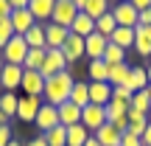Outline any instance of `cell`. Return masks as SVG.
I'll list each match as a JSON object with an SVG mask.
<instances>
[{
  "label": "cell",
  "mask_w": 151,
  "mask_h": 146,
  "mask_svg": "<svg viewBox=\"0 0 151 146\" xmlns=\"http://www.w3.org/2000/svg\"><path fill=\"white\" fill-rule=\"evenodd\" d=\"M120 146H143V141L137 135H129V132H123L120 135Z\"/></svg>",
  "instance_id": "obj_40"
},
{
  "label": "cell",
  "mask_w": 151,
  "mask_h": 146,
  "mask_svg": "<svg viewBox=\"0 0 151 146\" xmlns=\"http://www.w3.org/2000/svg\"><path fill=\"white\" fill-rule=\"evenodd\" d=\"M109 9H112L109 0H87V6H84L81 11H84L87 17H92V20H98V17H104Z\"/></svg>",
  "instance_id": "obj_31"
},
{
  "label": "cell",
  "mask_w": 151,
  "mask_h": 146,
  "mask_svg": "<svg viewBox=\"0 0 151 146\" xmlns=\"http://www.w3.org/2000/svg\"><path fill=\"white\" fill-rule=\"evenodd\" d=\"M120 135H123V132H118V129L106 121V124L95 132V141L101 143V146H120Z\"/></svg>",
  "instance_id": "obj_22"
},
{
  "label": "cell",
  "mask_w": 151,
  "mask_h": 146,
  "mask_svg": "<svg viewBox=\"0 0 151 146\" xmlns=\"http://www.w3.org/2000/svg\"><path fill=\"white\" fill-rule=\"evenodd\" d=\"M67 37H70V28H62L56 23H45V48L48 51H62Z\"/></svg>",
  "instance_id": "obj_8"
},
{
  "label": "cell",
  "mask_w": 151,
  "mask_h": 146,
  "mask_svg": "<svg viewBox=\"0 0 151 146\" xmlns=\"http://www.w3.org/2000/svg\"><path fill=\"white\" fill-rule=\"evenodd\" d=\"M146 73H148V84H151V68H146Z\"/></svg>",
  "instance_id": "obj_52"
},
{
  "label": "cell",
  "mask_w": 151,
  "mask_h": 146,
  "mask_svg": "<svg viewBox=\"0 0 151 146\" xmlns=\"http://www.w3.org/2000/svg\"><path fill=\"white\" fill-rule=\"evenodd\" d=\"M104 124H106V107H101V104H87V107L81 110V126H87L90 135H95Z\"/></svg>",
  "instance_id": "obj_3"
},
{
  "label": "cell",
  "mask_w": 151,
  "mask_h": 146,
  "mask_svg": "<svg viewBox=\"0 0 151 146\" xmlns=\"http://www.w3.org/2000/svg\"><path fill=\"white\" fill-rule=\"evenodd\" d=\"M11 11H14V9H11V3H9V0H0V20H9V17H11Z\"/></svg>",
  "instance_id": "obj_43"
},
{
  "label": "cell",
  "mask_w": 151,
  "mask_h": 146,
  "mask_svg": "<svg viewBox=\"0 0 151 146\" xmlns=\"http://www.w3.org/2000/svg\"><path fill=\"white\" fill-rule=\"evenodd\" d=\"M134 51H137V56H143V59L151 56V28H146V25L134 28Z\"/></svg>",
  "instance_id": "obj_16"
},
{
  "label": "cell",
  "mask_w": 151,
  "mask_h": 146,
  "mask_svg": "<svg viewBox=\"0 0 151 146\" xmlns=\"http://www.w3.org/2000/svg\"><path fill=\"white\" fill-rule=\"evenodd\" d=\"M148 121H151V115H140V113H134V110H129V135H137V138H143V132H146V126H148Z\"/></svg>",
  "instance_id": "obj_27"
},
{
  "label": "cell",
  "mask_w": 151,
  "mask_h": 146,
  "mask_svg": "<svg viewBox=\"0 0 151 146\" xmlns=\"http://www.w3.org/2000/svg\"><path fill=\"white\" fill-rule=\"evenodd\" d=\"M106 45H109L106 37H101L98 31H92L90 37L84 39V56H90V62H92V59H101L104 51H106Z\"/></svg>",
  "instance_id": "obj_12"
},
{
  "label": "cell",
  "mask_w": 151,
  "mask_h": 146,
  "mask_svg": "<svg viewBox=\"0 0 151 146\" xmlns=\"http://www.w3.org/2000/svg\"><path fill=\"white\" fill-rule=\"evenodd\" d=\"M126 113H129V104H126V101H120V98H109V104H106V121L120 118V115H126Z\"/></svg>",
  "instance_id": "obj_36"
},
{
  "label": "cell",
  "mask_w": 151,
  "mask_h": 146,
  "mask_svg": "<svg viewBox=\"0 0 151 146\" xmlns=\"http://www.w3.org/2000/svg\"><path fill=\"white\" fill-rule=\"evenodd\" d=\"M115 28H118V23H115V17H112V9H109L104 17H98V20H95V31L101 34V37H106V39L115 34Z\"/></svg>",
  "instance_id": "obj_32"
},
{
  "label": "cell",
  "mask_w": 151,
  "mask_h": 146,
  "mask_svg": "<svg viewBox=\"0 0 151 146\" xmlns=\"http://www.w3.org/2000/svg\"><path fill=\"white\" fill-rule=\"evenodd\" d=\"M59 110V124L65 126H73V124H81V107H76V104H70V101H65L62 107H56Z\"/></svg>",
  "instance_id": "obj_19"
},
{
  "label": "cell",
  "mask_w": 151,
  "mask_h": 146,
  "mask_svg": "<svg viewBox=\"0 0 151 146\" xmlns=\"http://www.w3.org/2000/svg\"><path fill=\"white\" fill-rule=\"evenodd\" d=\"M101 59L106 62L109 68H112V65H123V62H126V51H123V48H118V45H112V42H109V45H106V51H104V56H101Z\"/></svg>",
  "instance_id": "obj_33"
},
{
  "label": "cell",
  "mask_w": 151,
  "mask_h": 146,
  "mask_svg": "<svg viewBox=\"0 0 151 146\" xmlns=\"http://www.w3.org/2000/svg\"><path fill=\"white\" fill-rule=\"evenodd\" d=\"M109 3H123V0H109Z\"/></svg>",
  "instance_id": "obj_54"
},
{
  "label": "cell",
  "mask_w": 151,
  "mask_h": 146,
  "mask_svg": "<svg viewBox=\"0 0 151 146\" xmlns=\"http://www.w3.org/2000/svg\"><path fill=\"white\" fill-rule=\"evenodd\" d=\"M17 93H3L0 96V110H3L6 118H17Z\"/></svg>",
  "instance_id": "obj_34"
},
{
  "label": "cell",
  "mask_w": 151,
  "mask_h": 146,
  "mask_svg": "<svg viewBox=\"0 0 151 146\" xmlns=\"http://www.w3.org/2000/svg\"><path fill=\"white\" fill-rule=\"evenodd\" d=\"M70 104L84 110L87 104H90V81H73V90H70Z\"/></svg>",
  "instance_id": "obj_21"
},
{
  "label": "cell",
  "mask_w": 151,
  "mask_h": 146,
  "mask_svg": "<svg viewBox=\"0 0 151 146\" xmlns=\"http://www.w3.org/2000/svg\"><path fill=\"white\" fill-rule=\"evenodd\" d=\"M137 23H140V25H146V28H151V6H148V9H143V11H140V17H137Z\"/></svg>",
  "instance_id": "obj_42"
},
{
  "label": "cell",
  "mask_w": 151,
  "mask_h": 146,
  "mask_svg": "<svg viewBox=\"0 0 151 146\" xmlns=\"http://www.w3.org/2000/svg\"><path fill=\"white\" fill-rule=\"evenodd\" d=\"M20 87H22V96H39V98H42L45 79H42V73H39V70H22Z\"/></svg>",
  "instance_id": "obj_10"
},
{
  "label": "cell",
  "mask_w": 151,
  "mask_h": 146,
  "mask_svg": "<svg viewBox=\"0 0 151 146\" xmlns=\"http://www.w3.org/2000/svg\"><path fill=\"white\" fill-rule=\"evenodd\" d=\"M109 98H112V84L109 81H90V104L106 107Z\"/></svg>",
  "instance_id": "obj_14"
},
{
  "label": "cell",
  "mask_w": 151,
  "mask_h": 146,
  "mask_svg": "<svg viewBox=\"0 0 151 146\" xmlns=\"http://www.w3.org/2000/svg\"><path fill=\"white\" fill-rule=\"evenodd\" d=\"M14 37V28H11V20H0V51L6 48V42Z\"/></svg>",
  "instance_id": "obj_37"
},
{
  "label": "cell",
  "mask_w": 151,
  "mask_h": 146,
  "mask_svg": "<svg viewBox=\"0 0 151 146\" xmlns=\"http://www.w3.org/2000/svg\"><path fill=\"white\" fill-rule=\"evenodd\" d=\"M132 96H134V93H132L129 87H112V98H120V101L132 104Z\"/></svg>",
  "instance_id": "obj_38"
},
{
  "label": "cell",
  "mask_w": 151,
  "mask_h": 146,
  "mask_svg": "<svg viewBox=\"0 0 151 146\" xmlns=\"http://www.w3.org/2000/svg\"><path fill=\"white\" fill-rule=\"evenodd\" d=\"M87 138H90V129L81 124H73V126H67V143L65 146H84Z\"/></svg>",
  "instance_id": "obj_28"
},
{
  "label": "cell",
  "mask_w": 151,
  "mask_h": 146,
  "mask_svg": "<svg viewBox=\"0 0 151 146\" xmlns=\"http://www.w3.org/2000/svg\"><path fill=\"white\" fill-rule=\"evenodd\" d=\"M148 93H151V84H148Z\"/></svg>",
  "instance_id": "obj_56"
},
{
  "label": "cell",
  "mask_w": 151,
  "mask_h": 146,
  "mask_svg": "<svg viewBox=\"0 0 151 146\" xmlns=\"http://www.w3.org/2000/svg\"><path fill=\"white\" fill-rule=\"evenodd\" d=\"M109 42L112 45H118V48H123V51H129V48H134V28H115V34L109 37Z\"/></svg>",
  "instance_id": "obj_24"
},
{
  "label": "cell",
  "mask_w": 151,
  "mask_h": 146,
  "mask_svg": "<svg viewBox=\"0 0 151 146\" xmlns=\"http://www.w3.org/2000/svg\"><path fill=\"white\" fill-rule=\"evenodd\" d=\"M34 126L39 129V135H45L48 129H53V126H62L59 124V110L50 107V104H42L37 113V118H34Z\"/></svg>",
  "instance_id": "obj_9"
},
{
  "label": "cell",
  "mask_w": 151,
  "mask_h": 146,
  "mask_svg": "<svg viewBox=\"0 0 151 146\" xmlns=\"http://www.w3.org/2000/svg\"><path fill=\"white\" fill-rule=\"evenodd\" d=\"M45 51H48V48H45ZM62 70H70V65H67L65 54H62V51H48V54H45L42 68H39L42 79H50V76H56V73H62Z\"/></svg>",
  "instance_id": "obj_6"
},
{
  "label": "cell",
  "mask_w": 151,
  "mask_h": 146,
  "mask_svg": "<svg viewBox=\"0 0 151 146\" xmlns=\"http://www.w3.org/2000/svg\"><path fill=\"white\" fill-rule=\"evenodd\" d=\"M9 146H25V143H20L17 138H11V141H9Z\"/></svg>",
  "instance_id": "obj_50"
},
{
  "label": "cell",
  "mask_w": 151,
  "mask_h": 146,
  "mask_svg": "<svg viewBox=\"0 0 151 146\" xmlns=\"http://www.w3.org/2000/svg\"><path fill=\"white\" fill-rule=\"evenodd\" d=\"M146 68H151V56H148V65H146Z\"/></svg>",
  "instance_id": "obj_55"
},
{
  "label": "cell",
  "mask_w": 151,
  "mask_h": 146,
  "mask_svg": "<svg viewBox=\"0 0 151 146\" xmlns=\"http://www.w3.org/2000/svg\"><path fill=\"white\" fill-rule=\"evenodd\" d=\"M22 81V68L20 65H3V73H0V87L3 93H14Z\"/></svg>",
  "instance_id": "obj_11"
},
{
  "label": "cell",
  "mask_w": 151,
  "mask_h": 146,
  "mask_svg": "<svg viewBox=\"0 0 151 146\" xmlns=\"http://www.w3.org/2000/svg\"><path fill=\"white\" fill-rule=\"evenodd\" d=\"M76 17H78V9L73 6V0H56L50 23H56V25H62V28H70Z\"/></svg>",
  "instance_id": "obj_5"
},
{
  "label": "cell",
  "mask_w": 151,
  "mask_h": 146,
  "mask_svg": "<svg viewBox=\"0 0 151 146\" xmlns=\"http://www.w3.org/2000/svg\"><path fill=\"white\" fill-rule=\"evenodd\" d=\"M73 73L62 70L50 79H45V90H42V101L50 107H62L65 101H70V90H73Z\"/></svg>",
  "instance_id": "obj_1"
},
{
  "label": "cell",
  "mask_w": 151,
  "mask_h": 146,
  "mask_svg": "<svg viewBox=\"0 0 151 146\" xmlns=\"http://www.w3.org/2000/svg\"><path fill=\"white\" fill-rule=\"evenodd\" d=\"M0 124H9V118L3 115V110H0Z\"/></svg>",
  "instance_id": "obj_51"
},
{
  "label": "cell",
  "mask_w": 151,
  "mask_h": 146,
  "mask_svg": "<svg viewBox=\"0 0 151 146\" xmlns=\"http://www.w3.org/2000/svg\"><path fill=\"white\" fill-rule=\"evenodd\" d=\"M92 31H95V20H92V17H87L84 11H78V17H76L73 25H70V34H76V37H81V39H87Z\"/></svg>",
  "instance_id": "obj_20"
},
{
  "label": "cell",
  "mask_w": 151,
  "mask_h": 146,
  "mask_svg": "<svg viewBox=\"0 0 151 146\" xmlns=\"http://www.w3.org/2000/svg\"><path fill=\"white\" fill-rule=\"evenodd\" d=\"M42 138L48 141V146H65L67 143V129L65 126H53V129H48Z\"/></svg>",
  "instance_id": "obj_35"
},
{
  "label": "cell",
  "mask_w": 151,
  "mask_h": 146,
  "mask_svg": "<svg viewBox=\"0 0 151 146\" xmlns=\"http://www.w3.org/2000/svg\"><path fill=\"white\" fill-rule=\"evenodd\" d=\"M129 110H134V113H140V115H151V93H148V87L132 96Z\"/></svg>",
  "instance_id": "obj_26"
},
{
  "label": "cell",
  "mask_w": 151,
  "mask_h": 146,
  "mask_svg": "<svg viewBox=\"0 0 151 146\" xmlns=\"http://www.w3.org/2000/svg\"><path fill=\"white\" fill-rule=\"evenodd\" d=\"M25 54H28V45H25V37H22V34H14V37L6 42V48L0 51L6 65H20V68H22V62H25Z\"/></svg>",
  "instance_id": "obj_2"
},
{
  "label": "cell",
  "mask_w": 151,
  "mask_h": 146,
  "mask_svg": "<svg viewBox=\"0 0 151 146\" xmlns=\"http://www.w3.org/2000/svg\"><path fill=\"white\" fill-rule=\"evenodd\" d=\"M87 76H90V81H106L109 65H106L104 59H92L90 65H87Z\"/></svg>",
  "instance_id": "obj_30"
},
{
  "label": "cell",
  "mask_w": 151,
  "mask_h": 146,
  "mask_svg": "<svg viewBox=\"0 0 151 146\" xmlns=\"http://www.w3.org/2000/svg\"><path fill=\"white\" fill-rule=\"evenodd\" d=\"M143 146H151V121H148V126H146V132H143Z\"/></svg>",
  "instance_id": "obj_46"
},
{
  "label": "cell",
  "mask_w": 151,
  "mask_h": 146,
  "mask_svg": "<svg viewBox=\"0 0 151 146\" xmlns=\"http://www.w3.org/2000/svg\"><path fill=\"white\" fill-rule=\"evenodd\" d=\"M129 3L134 6L137 11H143V9H148V6H151V0H129Z\"/></svg>",
  "instance_id": "obj_44"
},
{
  "label": "cell",
  "mask_w": 151,
  "mask_h": 146,
  "mask_svg": "<svg viewBox=\"0 0 151 146\" xmlns=\"http://www.w3.org/2000/svg\"><path fill=\"white\" fill-rule=\"evenodd\" d=\"M22 37H25L28 48H45V23H34Z\"/></svg>",
  "instance_id": "obj_25"
},
{
  "label": "cell",
  "mask_w": 151,
  "mask_h": 146,
  "mask_svg": "<svg viewBox=\"0 0 151 146\" xmlns=\"http://www.w3.org/2000/svg\"><path fill=\"white\" fill-rule=\"evenodd\" d=\"M3 65H6V62H3V56H0V73H3Z\"/></svg>",
  "instance_id": "obj_53"
},
{
  "label": "cell",
  "mask_w": 151,
  "mask_h": 146,
  "mask_svg": "<svg viewBox=\"0 0 151 146\" xmlns=\"http://www.w3.org/2000/svg\"><path fill=\"white\" fill-rule=\"evenodd\" d=\"M62 54H65L67 65L73 68L78 59H84V39H81V37H76V34H70V37H67V42L62 45Z\"/></svg>",
  "instance_id": "obj_13"
},
{
  "label": "cell",
  "mask_w": 151,
  "mask_h": 146,
  "mask_svg": "<svg viewBox=\"0 0 151 146\" xmlns=\"http://www.w3.org/2000/svg\"><path fill=\"white\" fill-rule=\"evenodd\" d=\"M9 3H11V9H28L31 0H9Z\"/></svg>",
  "instance_id": "obj_47"
},
{
  "label": "cell",
  "mask_w": 151,
  "mask_h": 146,
  "mask_svg": "<svg viewBox=\"0 0 151 146\" xmlns=\"http://www.w3.org/2000/svg\"><path fill=\"white\" fill-rule=\"evenodd\" d=\"M45 54H48L45 48H28L25 62H22V70H39L42 62H45Z\"/></svg>",
  "instance_id": "obj_29"
},
{
  "label": "cell",
  "mask_w": 151,
  "mask_h": 146,
  "mask_svg": "<svg viewBox=\"0 0 151 146\" xmlns=\"http://www.w3.org/2000/svg\"><path fill=\"white\" fill-rule=\"evenodd\" d=\"M53 6H56V0H31V3H28V11L34 14L37 23H50Z\"/></svg>",
  "instance_id": "obj_15"
},
{
  "label": "cell",
  "mask_w": 151,
  "mask_h": 146,
  "mask_svg": "<svg viewBox=\"0 0 151 146\" xmlns=\"http://www.w3.org/2000/svg\"><path fill=\"white\" fill-rule=\"evenodd\" d=\"M25 146H48V141H45L42 135H37V138H31V141H28Z\"/></svg>",
  "instance_id": "obj_45"
},
{
  "label": "cell",
  "mask_w": 151,
  "mask_h": 146,
  "mask_svg": "<svg viewBox=\"0 0 151 146\" xmlns=\"http://www.w3.org/2000/svg\"><path fill=\"white\" fill-rule=\"evenodd\" d=\"M112 17H115V23H118L120 28H137V25H140V23H137L140 11H137L134 6L129 3V0H123V3H115V6H112Z\"/></svg>",
  "instance_id": "obj_4"
},
{
  "label": "cell",
  "mask_w": 151,
  "mask_h": 146,
  "mask_svg": "<svg viewBox=\"0 0 151 146\" xmlns=\"http://www.w3.org/2000/svg\"><path fill=\"white\" fill-rule=\"evenodd\" d=\"M9 141H11V126L0 124V146H9Z\"/></svg>",
  "instance_id": "obj_41"
},
{
  "label": "cell",
  "mask_w": 151,
  "mask_h": 146,
  "mask_svg": "<svg viewBox=\"0 0 151 146\" xmlns=\"http://www.w3.org/2000/svg\"><path fill=\"white\" fill-rule=\"evenodd\" d=\"M42 98L39 96H20L17 98V118L25 121V124H34V118H37L39 107H42Z\"/></svg>",
  "instance_id": "obj_7"
},
{
  "label": "cell",
  "mask_w": 151,
  "mask_h": 146,
  "mask_svg": "<svg viewBox=\"0 0 151 146\" xmlns=\"http://www.w3.org/2000/svg\"><path fill=\"white\" fill-rule=\"evenodd\" d=\"M73 6H76V9L81 11V9H84V6H87V0H73Z\"/></svg>",
  "instance_id": "obj_49"
},
{
  "label": "cell",
  "mask_w": 151,
  "mask_h": 146,
  "mask_svg": "<svg viewBox=\"0 0 151 146\" xmlns=\"http://www.w3.org/2000/svg\"><path fill=\"white\" fill-rule=\"evenodd\" d=\"M126 87H129L132 93H140V90H146V87H148V73H146V68H143V65H132Z\"/></svg>",
  "instance_id": "obj_18"
},
{
  "label": "cell",
  "mask_w": 151,
  "mask_h": 146,
  "mask_svg": "<svg viewBox=\"0 0 151 146\" xmlns=\"http://www.w3.org/2000/svg\"><path fill=\"white\" fill-rule=\"evenodd\" d=\"M129 70H132L129 62H123V65H112V68H109L106 81H109L112 87H126V81H129Z\"/></svg>",
  "instance_id": "obj_23"
},
{
  "label": "cell",
  "mask_w": 151,
  "mask_h": 146,
  "mask_svg": "<svg viewBox=\"0 0 151 146\" xmlns=\"http://www.w3.org/2000/svg\"><path fill=\"white\" fill-rule=\"evenodd\" d=\"M84 146H101V143L95 141V135H90V138H87V143H84Z\"/></svg>",
  "instance_id": "obj_48"
},
{
  "label": "cell",
  "mask_w": 151,
  "mask_h": 146,
  "mask_svg": "<svg viewBox=\"0 0 151 146\" xmlns=\"http://www.w3.org/2000/svg\"><path fill=\"white\" fill-rule=\"evenodd\" d=\"M109 124H112L118 132H126V129H129V113H126V115H120V118H112Z\"/></svg>",
  "instance_id": "obj_39"
},
{
  "label": "cell",
  "mask_w": 151,
  "mask_h": 146,
  "mask_svg": "<svg viewBox=\"0 0 151 146\" xmlns=\"http://www.w3.org/2000/svg\"><path fill=\"white\" fill-rule=\"evenodd\" d=\"M9 20H11V28H14V34H25L28 28L37 23V20H34V14H31L28 9H14Z\"/></svg>",
  "instance_id": "obj_17"
}]
</instances>
